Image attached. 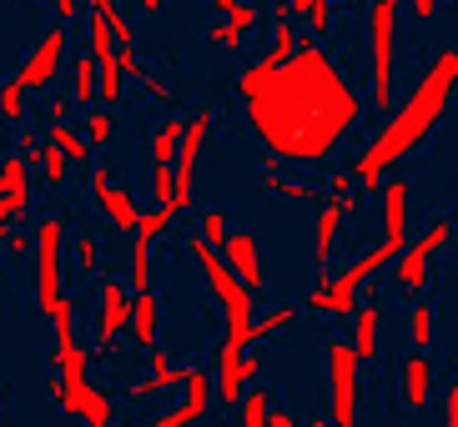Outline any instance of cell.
Masks as SVG:
<instances>
[{"instance_id": "1", "label": "cell", "mask_w": 458, "mask_h": 427, "mask_svg": "<svg viewBox=\"0 0 458 427\" xmlns=\"http://www.w3.org/2000/svg\"><path fill=\"white\" fill-rule=\"evenodd\" d=\"M237 96L257 141L297 166L327 161L363 116L352 80L318 40H297V51L283 66H272L267 55L252 61L237 76Z\"/></svg>"}, {"instance_id": "2", "label": "cell", "mask_w": 458, "mask_h": 427, "mask_svg": "<svg viewBox=\"0 0 458 427\" xmlns=\"http://www.w3.org/2000/svg\"><path fill=\"white\" fill-rule=\"evenodd\" d=\"M454 91H458V46H444V51L433 55V66L418 76V86L403 96V106L383 121V131H377L373 141H368V151L358 156V172H352L358 176V187L363 191L383 187L393 166H398L408 151L423 147V136L444 121Z\"/></svg>"}, {"instance_id": "3", "label": "cell", "mask_w": 458, "mask_h": 427, "mask_svg": "<svg viewBox=\"0 0 458 427\" xmlns=\"http://www.w3.org/2000/svg\"><path fill=\"white\" fill-rule=\"evenodd\" d=\"M398 247H388V241H377L373 252H363L358 262H348V267L337 272L333 281H323L318 292L302 302V307H312V312H327V317H352V302H358V287H363L368 277H373L377 267H388V262H398Z\"/></svg>"}, {"instance_id": "4", "label": "cell", "mask_w": 458, "mask_h": 427, "mask_svg": "<svg viewBox=\"0 0 458 427\" xmlns=\"http://www.w3.org/2000/svg\"><path fill=\"white\" fill-rule=\"evenodd\" d=\"M393 26H398V0L368 5V40H373V106L393 111Z\"/></svg>"}, {"instance_id": "5", "label": "cell", "mask_w": 458, "mask_h": 427, "mask_svg": "<svg viewBox=\"0 0 458 427\" xmlns=\"http://www.w3.org/2000/svg\"><path fill=\"white\" fill-rule=\"evenodd\" d=\"M61 241H66V222L41 216V227H36V307L46 317L61 307Z\"/></svg>"}, {"instance_id": "6", "label": "cell", "mask_w": 458, "mask_h": 427, "mask_svg": "<svg viewBox=\"0 0 458 427\" xmlns=\"http://www.w3.org/2000/svg\"><path fill=\"white\" fill-rule=\"evenodd\" d=\"M358 352H352V342H327V382H333V427H352V417H358Z\"/></svg>"}, {"instance_id": "7", "label": "cell", "mask_w": 458, "mask_h": 427, "mask_svg": "<svg viewBox=\"0 0 458 427\" xmlns=\"http://www.w3.org/2000/svg\"><path fill=\"white\" fill-rule=\"evenodd\" d=\"M448 241H454V222H444V216H433L428 227L418 231V241H408L403 256H398V287L403 292H423L428 287V262L444 252Z\"/></svg>"}, {"instance_id": "8", "label": "cell", "mask_w": 458, "mask_h": 427, "mask_svg": "<svg viewBox=\"0 0 458 427\" xmlns=\"http://www.w3.org/2000/svg\"><path fill=\"white\" fill-rule=\"evenodd\" d=\"M122 332H131V287L122 277H106L101 281V312H96V352L111 357Z\"/></svg>"}, {"instance_id": "9", "label": "cell", "mask_w": 458, "mask_h": 427, "mask_svg": "<svg viewBox=\"0 0 458 427\" xmlns=\"http://www.w3.org/2000/svg\"><path fill=\"white\" fill-rule=\"evenodd\" d=\"M61 61H66V26H51L41 40H36V51L21 61V76L15 80H21L26 91H46V86L55 80V71H61Z\"/></svg>"}, {"instance_id": "10", "label": "cell", "mask_w": 458, "mask_h": 427, "mask_svg": "<svg viewBox=\"0 0 458 427\" xmlns=\"http://www.w3.org/2000/svg\"><path fill=\"white\" fill-rule=\"evenodd\" d=\"M51 392H55V402H61L71 417H81L86 427H111V402L101 388H91V377H81V382H61V377H55Z\"/></svg>"}, {"instance_id": "11", "label": "cell", "mask_w": 458, "mask_h": 427, "mask_svg": "<svg viewBox=\"0 0 458 427\" xmlns=\"http://www.w3.org/2000/svg\"><path fill=\"white\" fill-rule=\"evenodd\" d=\"M91 201L101 206V216L111 222V231H136V222H141L131 191H126L122 181H111V172H101V166L91 172Z\"/></svg>"}, {"instance_id": "12", "label": "cell", "mask_w": 458, "mask_h": 427, "mask_svg": "<svg viewBox=\"0 0 458 427\" xmlns=\"http://www.w3.org/2000/svg\"><path fill=\"white\" fill-rule=\"evenodd\" d=\"M216 252H222V262L232 267V277L242 281L247 292H262V287H267L262 252H257V237H252V231H227V241H222Z\"/></svg>"}, {"instance_id": "13", "label": "cell", "mask_w": 458, "mask_h": 427, "mask_svg": "<svg viewBox=\"0 0 458 427\" xmlns=\"http://www.w3.org/2000/svg\"><path fill=\"white\" fill-rule=\"evenodd\" d=\"M216 402V382L207 373H197L191 367V377H187V398L176 402L172 413H162V417H151L147 427H191V423H202L207 417V407Z\"/></svg>"}, {"instance_id": "14", "label": "cell", "mask_w": 458, "mask_h": 427, "mask_svg": "<svg viewBox=\"0 0 458 427\" xmlns=\"http://www.w3.org/2000/svg\"><path fill=\"white\" fill-rule=\"evenodd\" d=\"M257 377H262V357L257 352H242L237 362H216V402L222 407H237Z\"/></svg>"}, {"instance_id": "15", "label": "cell", "mask_w": 458, "mask_h": 427, "mask_svg": "<svg viewBox=\"0 0 458 427\" xmlns=\"http://www.w3.org/2000/svg\"><path fill=\"white\" fill-rule=\"evenodd\" d=\"M383 227H388L383 241L403 252L408 247V176H398V172L383 181Z\"/></svg>"}, {"instance_id": "16", "label": "cell", "mask_w": 458, "mask_h": 427, "mask_svg": "<svg viewBox=\"0 0 458 427\" xmlns=\"http://www.w3.org/2000/svg\"><path fill=\"white\" fill-rule=\"evenodd\" d=\"M403 402L413 407V413H423L433 402V362L428 352H408L403 362Z\"/></svg>"}, {"instance_id": "17", "label": "cell", "mask_w": 458, "mask_h": 427, "mask_svg": "<svg viewBox=\"0 0 458 427\" xmlns=\"http://www.w3.org/2000/svg\"><path fill=\"white\" fill-rule=\"evenodd\" d=\"M157 332H162V297L157 292H131V337L136 347H157Z\"/></svg>"}, {"instance_id": "18", "label": "cell", "mask_w": 458, "mask_h": 427, "mask_svg": "<svg viewBox=\"0 0 458 427\" xmlns=\"http://www.w3.org/2000/svg\"><path fill=\"white\" fill-rule=\"evenodd\" d=\"M147 357H151V373L141 377V382H131V388H126L131 398H151V392H166V388H176V382H187V377H191V367H172L162 347H151Z\"/></svg>"}, {"instance_id": "19", "label": "cell", "mask_w": 458, "mask_h": 427, "mask_svg": "<svg viewBox=\"0 0 458 427\" xmlns=\"http://www.w3.org/2000/svg\"><path fill=\"white\" fill-rule=\"evenodd\" d=\"M348 212L352 206H343V201H327L323 212H318V227H312V262H318V267H327V256H333L337 231H343V216Z\"/></svg>"}, {"instance_id": "20", "label": "cell", "mask_w": 458, "mask_h": 427, "mask_svg": "<svg viewBox=\"0 0 458 427\" xmlns=\"http://www.w3.org/2000/svg\"><path fill=\"white\" fill-rule=\"evenodd\" d=\"M377 327H383L377 302L358 307V317H352V352H358V362H373L377 357Z\"/></svg>"}, {"instance_id": "21", "label": "cell", "mask_w": 458, "mask_h": 427, "mask_svg": "<svg viewBox=\"0 0 458 427\" xmlns=\"http://www.w3.org/2000/svg\"><path fill=\"white\" fill-rule=\"evenodd\" d=\"M182 131L187 121L182 116H166L157 131H151V166H176V151H182Z\"/></svg>"}, {"instance_id": "22", "label": "cell", "mask_w": 458, "mask_h": 427, "mask_svg": "<svg viewBox=\"0 0 458 427\" xmlns=\"http://www.w3.org/2000/svg\"><path fill=\"white\" fill-rule=\"evenodd\" d=\"M46 147H55L71 166H86V161H91V141H86V131H76V126H66V121L46 131Z\"/></svg>"}, {"instance_id": "23", "label": "cell", "mask_w": 458, "mask_h": 427, "mask_svg": "<svg viewBox=\"0 0 458 427\" xmlns=\"http://www.w3.org/2000/svg\"><path fill=\"white\" fill-rule=\"evenodd\" d=\"M96 91H101V66H96L91 55H76L71 61V101L76 106H91Z\"/></svg>"}, {"instance_id": "24", "label": "cell", "mask_w": 458, "mask_h": 427, "mask_svg": "<svg viewBox=\"0 0 458 427\" xmlns=\"http://www.w3.org/2000/svg\"><path fill=\"white\" fill-rule=\"evenodd\" d=\"M86 36H91V61H96V66H111V61H116V40H111V21H106V11H96V15H91Z\"/></svg>"}, {"instance_id": "25", "label": "cell", "mask_w": 458, "mask_h": 427, "mask_svg": "<svg viewBox=\"0 0 458 427\" xmlns=\"http://www.w3.org/2000/svg\"><path fill=\"white\" fill-rule=\"evenodd\" d=\"M131 292H151V247L141 237H131V272H126Z\"/></svg>"}, {"instance_id": "26", "label": "cell", "mask_w": 458, "mask_h": 427, "mask_svg": "<svg viewBox=\"0 0 458 427\" xmlns=\"http://www.w3.org/2000/svg\"><path fill=\"white\" fill-rule=\"evenodd\" d=\"M242 407V427H267L272 417V388H247V398L237 402Z\"/></svg>"}, {"instance_id": "27", "label": "cell", "mask_w": 458, "mask_h": 427, "mask_svg": "<svg viewBox=\"0 0 458 427\" xmlns=\"http://www.w3.org/2000/svg\"><path fill=\"white\" fill-rule=\"evenodd\" d=\"M0 121L26 126V86H21V80H5V86H0Z\"/></svg>"}, {"instance_id": "28", "label": "cell", "mask_w": 458, "mask_h": 427, "mask_svg": "<svg viewBox=\"0 0 458 427\" xmlns=\"http://www.w3.org/2000/svg\"><path fill=\"white\" fill-rule=\"evenodd\" d=\"M287 5H293V15H302L312 26V36L333 30V5H327V0H287Z\"/></svg>"}, {"instance_id": "29", "label": "cell", "mask_w": 458, "mask_h": 427, "mask_svg": "<svg viewBox=\"0 0 458 427\" xmlns=\"http://www.w3.org/2000/svg\"><path fill=\"white\" fill-rule=\"evenodd\" d=\"M262 191H277V197L297 201V206H308L312 201V187H302V181H287V176L272 172V161H267V172H262Z\"/></svg>"}, {"instance_id": "30", "label": "cell", "mask_w": 458, "mask_h": 427, "mask_svg": "<svg viewBox=\"0 0 458 427\" xmlns=\"http://www.w3.org/2000/svg\"><path fill=\"white\" fill-rule=\"evenodd\" d=\"M76 272H86V277L101 272V237H96V231H81V237H76Z\"/></svg>"}, {"instance_id": "31", "label": "cell", "mask_w": 458, "mask_h": 427, "mask_svg": "<svg viewBox=\"0 0 458 427\" xmlns=\"http://www.w3.org/2000/svg\"><path fill=\"white\" fill-rule=\"evenodd\" d=\"M408 332H413V352H428V342H433V302H413Z\"/></svg>"}, {"instance_id": "32", "label": "cell", "mask_w": 458, "mask_h": 427, "mask_svg": "<svg viewBox=\"0 0 458 427\" xmlns=\"http://www.w3.org/2000/svg\"><path fill=\"white\" fill-rule=\"evenodd\" d=\"M297 312L302 307H277V312H267V317H257L252 322V342H262V337H272V332H287L297 322Z\"/></svg>"}, {"instance_id": "33", "label": "cell", "mask_w": 458, "mask_h": 427, "mask_svg": "<svg viewBox=\"0 0 458 427\" xmlns=\"http://www.w3.org/2000/svg\"><path fill=\"white\" fill-rule=\"evenodd\" d=\"M111 131H116V116H111L106 106H91V116H86V141H91V151L106 147Z\"/></svg>"}, {"instance_id": "34", "label": "cell", "mask_w": 458, "mask_h": 427, "mask_svg": "<svg viewBox=\"0 0 458 427\" xmlns=\"http://www.w3.org/2000/svg\"><path fill=\"white\" fill-rule=\"evenodd\" d=\"M172 222H176V212H172V206H157V212H147L141 222H136V237H141V241L151 247V241H157L166 227H172Z\"/></svg>"}, {"instance_id": "35", "label": "cell", "mask_w": 458, "mask_h": 427, "mask_svg": "<svg viewBox=\"0 0 458 427\" xmlns=\"http://www.w3.org/2000/svg\"><path fill=\"white\" fill-rule=\"evenodd\" d=\"M172 191H176V166H151V201L172 206Z\"/></svg>"}, {"instance_id": "36", "label": "cell", "mask_w": 458, "mask_h": 427, "mask_svg": "<svg viewBox=\"0 0 458 427\" xmlns=\"http://www.w3.org/2000/svg\"><path fill=\"white\" fill-rule=\"evenodd\" d=\"M41 172H46V187H61L66 181V156L55 147H41Z\"/></svg>"}, {"instance_id": "37", "label": "cell", "mask_w": 458, "mask_h": 427, "mask_svg": "<svg viewBox=\"0 0 458 427\" xmlns=\"http://www.w3.org/2000/svg\"><path fill=\"white\" fill-rule=\"evenodd\" d=\"M197 237H202L207 247H222V241H227V216H222V212H202V231H197Z\"/></svg>"}, {"instance_id": "38", "label": "cell", "mask_w": 458, "mask_h": 427, "mask_svg": "<svg viewBox=\"0 0 458 427\" xmlns=\"http://www.w3.org/2000/svg\"><path fill=\"white\" fill-rule=\"evenodd\" d=\"M122 71H116V61H111V66H101V91H96V96H101V101H106V106H116V101H122Z\"/></svg>"}, {"instance_id": "39", "label": "cell", "mask_w": 458, "mask_h": 427, "mask_svg": "<svg viewBox=\"0 0 458 427\" xmlns=\"http://www.w3.org/2000/svg\"><path fill=\"white\" fill-rule=\"evenodd\" d=\"M207 36H212V40H216V46H227V51H237V46H242V30L232 26L227 15H216V26H212V30H207Z\"/></svg>"}, {"instance_id": "40", "label": "cell", "mask_w": 458, "mask_h": 427, "mask_svg": "<svg viewBox=\"0 0 458 427\" xmlns=\"http://www.w3.org/2000/svg\"><path fill=\"white\" fill-rule=\"evenodd\" d=\"M106 21H111V40H116V51H126V46H131V26H126V15L116 11V5H111Z\"/></svg>"}, {"instance_id": "41", "label": "cell", "mask_w": 458, "mask_h": 427, "mask_svg": "<svg viewBox=\"0 0 458 427\" xmlns=\"http://www.w3.org/2000/svg\"><path fill=\"white\" fill-rule=\"evenodd\" d=\"M227 21H232V26H237V30H242V36H247V30L257 26V5H242V0H237V5H232V11H227Z\"/></svg>"}, {"instance_id": "42", "label": "cell", "mask_w": 458, "mask_h": 427, "mask_svg": "<svg viewBox=\"0 0 458 427\" xmlns=\"http://www.w3.org/2000/svg\"><path fill=\"white\" fill-rule=\"evenodd\" d=\"M116 71H122V76H147V66H141V55H136V46L116 51Z\"/></svg>"}, {"instance_id": "43", "label": "cell", "mask_w": 458, "mask_h": 427, "mask_svg": "<svg viewBox=\"0 0 458 427\" xmlns=\"http://www.w3.org/2000/svg\"><path fill=\"white\" fill-rule=\"evenodd\" d=\"M352 191H358V176L337 172V176H333V201H343V206H352Z\"/></svg>"}, {"instance_id": "44", "label": "cell", "mask_w": 458, "mask_h": 427, "mask_svg": "<svg viewBox=\"0 0 458 427\" xmlns=\"http://www.w3.org/2000/svg\"><path fill=\"white\" fill-rule=\"evenodd\" d=\"M141 86H147V96H151V101H162V106H172V86H166L162 76H151V71H147V76H141Z\"/></svg>"}, {"instance_id": "45", "label": "cell", "mask_w": 458, "mask_h": 427, "mask_svg": "<svg viewBox=\"0 0 458 427\" xmlns=\"http://www.w3.org/2000/svg\"><path fill=\"white\" fill-rule=\"evenodd\" d=\"M21 156L41 161V136H36V126H26V131H21Z\"/></svg>"}, {"instance_id": "46", "label": "cell", "mask_w": 458, "mask_h": 427, "mask_svg": "<svg viewBox=\"0 0 458 427\" xmlns=\"http://www.w3.org/2000/svg\"><path fill=\"white\" fill-rule=\"evenodd\" d=\"M5 252H11L15 262H26V256H30V237H26V231H11V237H5Z\"/></svg>"}, {"instance_id": "47", "label": "cell", "mask_w": 458, "mask_h": 427, "mask_svg": "<svg viewBox=\"0 0 458 427\" xmlns=\"http://www.w3.org/2000/svg\"><path fill=\"white\" fill-rule=\"evenodd\" d=\"M71 106H76L71 96H55V101H51V126H61V121L71 116Z\"/></svg>"}, {"instance_id": "48", "label": "cell", "mask_w": 458, "mask_h": 427, "mask_svg": "<svg viewBox=\"0 0 458 427\" xmlns=\"http://www.w3.org/2000/svg\"><path fill=\"white\" fill-rule=\"evenodd\" d=\"M51 5H55L61 21H76V15H81V0H51Z\"/></svg>"}, {"instance_id": "49", "label": "cell", "mask_w": 458, "mask_h": 427, "mask_svg": "<svg viewBox=\"0 0 458 427\" xmlns=\"http://www.w3.org/2000/svg\"><path fill=\"white\" fill-rule=\"evenodd\" d=\"M267 427H297V417H293V413H283V407H272Z\"/></svg>"}, {"instance_id": "50", "label": "cell", "mask_w": 458, "mask_h": 427, "mask_svg": "<svg viewBox=\"0 0 458 427\" xmlns=\"http://www.w3.org/2000/svg\"><path fill=\"white\" fill-rule=\"evenodd\" d=\"M433 5H438V0H413V15H418V21H428Z\"/></svg>"}, {"instance_id": "51", "label": "cell", "mask_w": 458, "mask_h": 427, "mask_svg": "<svg viewBox=\"0 0 458 427\" xmlns=\"http://www.w3.org/2000/svg\"><path fill=\"white\" fill-rule=\"evenodd\" d=\"M136 5H141V11H151V15H157V11H162V5H166V0H136Z\"/></svg>"}, {"instance_id": "52", "label": "cell", "mask_w": 458, "mask_h": 427, "mask_svg": "<svg viewBox=\"0 0 458 427\" xmlns=\"http://www.w3.org/2000/svg\"><path fill=\"white\" fill-rule=\"evenodd\" d=\"M212 5H216V15H227L232 5H237V0H212Z\"/></svg>"}, {"instance_id": "53", "label": "cell", "mask_w": 458, "mask_h": 427, "mask_svg": "<svg viewBox=\"0 0 458 427\" xmlns=\"http://www.w3.org/2000/svg\"><path fill=\"white\" fill-rule=\"evenodd\" d=\"M312 427H333V417H312Z\"/></svg>"}, {"instance_id": "54", "label": "cell", "mask_w": 458, "mask_h": 427, "mask_svg": "<svg viewBox=\"0 0 458 427\" xmlns=\"http://www.w3.org/2000/svg\"><path fill=\"white\" fill-rule=\"evenodd\" d=\"M91 5H96V11H111V0H91Z\"/></svg>"}, {"instance_id": "55", "label": "cell", "mask_w": 458, "mask_h": 427, "mask_svg": "<svg viewBox=\"0 0 458 427\" xmlns=\"http://www.w3.org/2000/svg\"><path fill=\"white\" fill-rule=\"evenodd\" d=\"M454 241H458V206H454Z\"/></svg>"}, {"instance_id": "56", "label": "cell", "mask_w": 458, "mask_h": 427, "mask_svg": "<svg viewBox=\"0 0 458 427\" xmlns=\"http://www.w3.org/2000/svg\"><path fill=\"white\" fill-rule=\"evenodd\" d=\"M5 237H11V231H5V227H0V241H5Z\"/></svg>"}, {"instance_id": "57", "label": "cell", "mask_w": 458, "mask_h": 427, "mask_svg": "<svg viewBox=\"0 0 458 427\" xmlns=\"http://www.w3.org/2000/svg\"><path fill=\"white\" fill-rule=\"evenodd\" d=\"M111 427H116V423H111Z\"/></svg>"}]
</instances>
